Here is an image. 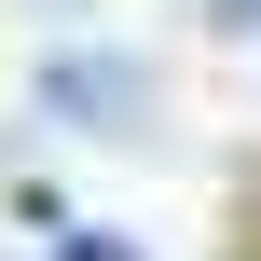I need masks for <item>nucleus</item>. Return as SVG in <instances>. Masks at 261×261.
Returning <instances> with one entry per match:
<instances>
[{"label": "nucleus", "mask_w": 261, "mask_h": 261, "mask_svg": "<svg viewBox=\"0 0 261 261\" xmlns=\"http://www.w3.org/2000/svg\"><path fill=\"white\" fill-rule=\"evenodd\" d=\"M69 261H138V248H96V234H83V248H69Z\"/></svg>", "instance_id": "obj_2"}, {"label": "nucleus", "mask_w": 261, "mask_h": 261, "mask_svg": "<svg viewBox=\"0 0 261 261\" xmlns=\"http://www.w3.org/2000/svg\"><path fill=\"white\" fill-rule=\"evenodd\" d=\"M41 96H55L69 124H138V83H124V55H55V69H41Z\"/></svg>", "instance_id": "obj_1"}]
</instances>
